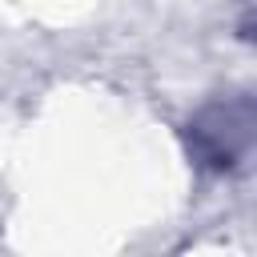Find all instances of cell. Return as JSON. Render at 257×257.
Here are the masks:
<instances>
[{
    "label": "cell",
    "instance_id": "1",
    "mask_svg": "<svg viewBox=\"0 0 257 257\" xmlns=\"http://www.w3.org/2000/svg\"><path fill=\"white\" fill-rule=\"evenodd\" d=\"M257 133V112L249 92H233L221 100H209L185 128L189 157L209 173H233L249 161Z\"/></svg>",
    "mask_w": 257,
    "mask_h": 257
}]
</instances>
